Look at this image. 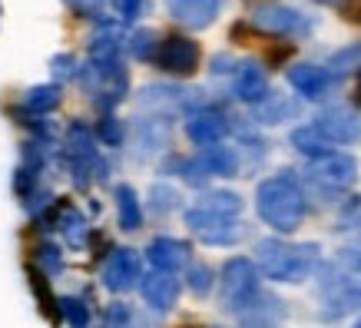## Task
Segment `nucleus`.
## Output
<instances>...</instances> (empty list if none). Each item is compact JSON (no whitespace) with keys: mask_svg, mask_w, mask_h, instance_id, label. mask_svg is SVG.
<instances>
[{"mask_svg":"<svg viewBox=\"0 0 361 328\" xmlns=\"http://www.w3.org/2000/svg\"><path fill=\"white\" fill-rule=\"evenodd\" d=\"M255 209L265 226H272L275 232H295L305 219V193L292 173L269 176L265 183H259Z\"/></svg>","mask_w":361,"mask_h":328,"instance_id":"nucleus-1","label":"nucleus"},{"mask_svg":"<svg viewBox=\"0 0 361 328\" xmlns=\"http://www.w3.org/2000/svg\"><path fill=\"white\" fill-rule=\"evenodd\" d=\"M255 262H259L265 279L292 285L312 275V269L318 265V245L315 242L292 245L282 239H262L255 245Z\"/></svg>","mask_w":361,"mask_h":328,"instance_id":"nucleus-2","label":"nucleus"},{"mask_svg":"<svg viewBox=\"0 0 361 328\" xmlns=\"http://www.w3.org/2000/svg\"><path fill=\"white\" fill-rule=\"evenodd\" d=\"M318 296H322V312L318 315L325 322H335V318H345L361 308V282H355L348 272H338L335 265H325Z\"/></svg>","mask_w":361,"mask_h":328,"instance_id":"nucleus-3","label":"nucleus"},{"mask_svg":"<svg viewBox=\"0 0 361 328\" xmlns=\"http://www.w3.org/2000/svg\"><path fill=\"white\" fill-rule=\"evenodd\" d=\"M219 298L222 305L239 315L242 308H249L255 298H259V269L252 259H229L222 265V275H219Z\"/></svg>","mask_w":361,"mask_h":328,"instance_id":"nucleus-4","label":"nucleus"},{"mask_svg":"<svg viewBox=\"0 0 361 328\" xmlns=\"http://www.w3.org/2000/svg\"><path fill=\"white\" fill-rule=\"evenodd\" d=\"M186 226L206 245H235L245 236V222H239V216H222V212H212V209H202V206L189 209Z\"/></svg>","mask_w":361,"mask_h":328,"instance_id":"nucleus-5","label":"nucleus"},{"mask_svg":"<svg viewBox=\"0 0 361 328\" xmlns=\"http://www.w3.org/2000/svg\"><path fill=\"white\" fill-rule=\"evenodd\" d=\"M66 163H70V173H73V183L80 189L90 186V173L99 169V156H97V142H93V133L83 126V123H73L66 130Z\"/></svg>","mask_w":361,"mask_h":328,"instance_id":"nucleus-6","label":"nucleus"},{"mask_svg":"<svg viewBox=\"0 0 361 328\" xmlns=\"http://www.w3.org/2000/svg\"><path fill=\"white\" fill-rule=\"evenodd\" d=\"M252 23L265 33H282V37H305L312 30V20L305 13L282 7V4H262L252 11Z\"/></svg>","mask_w":361,"mask_h":328,"instance_id":"nucleus-7","label":"nucleus"},{"mask_svg":"<svg viewBox=\"0 0 361 328\" xmlns=\"http://www.w3.org/2000/svg\"><path fill=\"white\" fill-rule=\"evenodd\" d=\"M308 173L315 179L318 186H329V189H348L355 183V176H358V163H355V156L348 153H325L312 159L308 166Z\"/></svg>","mask_w":361,"mask_h":328,"instance_id":"nucleus-8","label":"nucleus"},{"mask_svg":"<svg viewBox=\"0 0 361 328\" xmlns=\"http://www.w3.org/2000/svg\"><path fill=\"white\" fill-rule=\"evenodd\" d=\"M99 279H103V285L110 292H130V288H136V282H142L140 255L133 249H113L110 259L103 262Z\"/></svg>","mask_w":361,"mask_h":328,"instance_id":"nucleus-9","label":"nucleus"},{"mask_svg":"<svg viewBox=\"0 0 361 328\" xmlns=\"http://www.w3.org/2000/svg\"><path fill=\"white\" fill-rule=\"evenodd\" d=\"M159 70L173 73V77H192L199 66V44L189 37H166L156 56Z\"/></svg>","mask_w":361,"mask_h":328,"instance_id":"nucleus-10","label":"nucleus"},{"mask_svg":"<svg viewBox=\"0 0 361 328\" xmlns=\"http://www.w3.org/2000/svg\"><path fill=\"white\" fill-rule=\"evenodd\" d=\"M315 130L329 142H355L361 140V116L348 107H329L318 113Z\"/></svg>","mask_w":361,"mask_h":328,"instance_id":"nucleus-11","label":"nucleus"},{"mask_svg":"<svg viewBox=\"0 0 361 328\" xmlns=\"http://www.w3.org/2000/svg\"><path fill=\"white\" fill-rule=\"evenodd\" d=\"M232 90H235V97H239L242 103H252V107H259V103H265V99L272 97L265 70L259 63H252V60L235 66V83H232Z\"/></svg>","mask_w":361,"mask_h":328,"instance_id":"nucleus-12","label":"nucleus"},{"mask_svg":"<svg viewBox=\"0 0 361 328\" xmlns=\"http://www.w3.org/2000/svg\"><path fill=\"white\" fill-rule=\"evenodd\" d=\"M288 83L295 93H302L305 99H322L329 97L335 77L329 73V66H315V63H298L288 70Z\"/></svg>","mask_w":361,"mask_h":328,"instance_id":"nucleus-13","label":"nucleus"},{"mask_svg":"<svg viewBox=\"0 0 361 328\" xmlns=\"http://www.w3.org/2000/svg\"><path fill=\"white\" fill-rule=\"evenodd\" d=\"M226 130H229V123H226V116L216 113V109H196L186 120V136L196 142V146H206V150L219 146Z\"/></svg>","mask_w":361,"mask_h":328,"instance_id":"nucleus-14","label":"nucleus"},{"mask_svg":"<svg viewBox=\"0 0 361 328\" xmlns=\"http://www.w3.org/2000/svg\"><path fill=\"white\" fill-rule=\"evenodd\" d=\"M146 259L153 262L156 272H179L189 265V245L179 239H169V236H159V239L149 242L146 249Z\"/></svg>","mask_w":361,"mask_h":328,"instance_id":"nucleus-15","label":"nucleus"},{"mask_svg":"<svg viewBox=\"0 0 361 328\" xmlns=\"http://www.w3.org/2000/svg\"><path fill=\"white\" fill-rule=\"evenodd\" d=\"M142 298L146 305H153L156 312H169V308L179 302V279L173 272H149L142 275Z\"/></svg>","mask_w":361,"mask_h":328,"instance_id":"nucleus-16","label":"nucleus"},{"mask_svg":"<svg viewBox=\"0 0 361 328\" xmlns=\"http://www.w3.org/2000/svg\"><path fill=\"white\" fill-rule=\"evenodd\" d=\"M166 7L179 23H186L192 30H206L219 17L222 0H166Z\"/></svg>","mask_w":361,"mask_h":328,"instance_id":"nucleus-17","label":"nucleus"},{"mask_svg":"<svg viewBox=\"0 0 361 328\" xmlns=\"http://www.w3.org/2000/svg\"><path fill=\"white\" fill-rule=\"evenodd\" d=\"M120 50H123L120 23L99 20L97 33H93V40H90V60H93V63H116V60H120Z\"/></svg>","mask_w":361,"mask_h":328,"instance_id":"nucleus-18","label":"nucleus"},{"mask_svg":"<svg viewBox=\"0 0 361 328\" xmlns=\"http://www.w3.org/2000/svg\"><path fill=\"white\" fill-rule=\"evenodd\" d=\"M282 318H285V305L272 296H262V292H259V298L249 308L239 312V322L245 328H275Z\"/></svg>","mask_w":361,"mask_h":328,"instance_id":"nucleus-19","label":"nucleus"},{"mask_svg":"<svg viewBox=\"0 0 361 328\" xmlns=\"http://www.w3.org/2000/svg\"><path fill=\"white\" fill-rule=\"evenodd\" d=\"M27 282H30V292H33V298H37L40 312H44V318L56 325V322L63 318V312H60V302H56L54 288H50L47 272H40V265H33V269H27Z\"/></svg>","mask_w":361,"mask_h":328,"instance_id":"nucleus-20","label":"nucleus"},{"mask_svg":"<svg viewBox=\"0 0 361 328\" xmlns=\"http://www.w3.org/2000/svg\"><path fill=\"white\" fill-rule=\"evenodd\" d=\"M196 163L206 176H235L239 173V156H235V150H229V146H212V150H206V153L199 156Z\"/></svg>","mask_w":361,"mask_h":328,"instance_id":"nucleus-21","label":"nucleus"},{"mask_svg":"<svg viewBox=\"0 0 361 328\" xmlns=\"http://www.w3.org/2000/svg\"><path fill=\"white\" fill-rule=\"evenodd\" d=\"M116 212H120V226L126 232H136L142 226V209H140V196L133 186H116Z\"/></svg>","mask_w":361,"mask_h":328,"instance_id":"nucleus-22","label":"nucleus"},{"mask_svg":"<svg viewBox=\"0 0 361 328\" xmlns=\"http://www.w3.org/2000/svg\"><path fill=\"white\" fill-rule=\"evenodd\" d=\"M56 229H60V236L66 239V245H73V249H80V245L87 242V219H83V212L73 209V206L60 209V216H56Z\"/></svg>","mask_w":361,"mask_h":328,"instance_id":"nucleus-23","label":"nucleus"},{"mask_svg":"<svg viewBox=\"0 0 361 328\" xmlns=\"http://www.w3.org/2000/svg\"><path fill=\"white\" fill-rule=\"evenodd\" d=\"M60 99H63V90H60V83H40V87H30V90H27L23 107L30 109V113H50V109L60 107Z\"/></svg>","mask_w":361,"mask_h":328,"instance_id":"nucleus-24","label":"nucleus"},{"mask_svg":"<svg viewBox=\"0 0 361 328\" xmlns=\"http://www.w3.org/2000/svg\"><path fill=\"white\" fill-rule=\"evenodd\" d=\"M292 146H295L302 156H308V159H318V156L331 153V142L325 140L315 126H302V130L292 133Z\"/></svg>","mask_w":361,"mask_h":328,"instance_id":"nucleus-25","label":"nucleus"},{"mask_svg":"<svg viewBox=\"0 0 361 328\" xmlns=\"http://www.w3.org/2000/svg\"><path fill=\"white\" fill-rule=\"evenodd\" d=\"M196 206L212 209V212H222V216H239L242 212V199L235 193H206Z\"/></svg>","mask_w":361,"mask_h":328,"instance_id":"nucleus-26","label":"nucleus"},{"mask_svg":"<svg viewBox=\"0 0 361 328\" xmlns=\"http://www.w3.org/2000/svg\"><path fill=\"white\" fill-rule=\"evenodd\" d=\"M159 47H163V40H159L153 30H136L130 37V50L136 60H156V56H159Z\"/></svg>","mask_w":361,"mask_h":328,"instance_id":"nucleus-27","label":"nucleus"},{"mask_svg":"<svg viewBox=\"0 0 361 328\" xmlns=\"http://www.w3.org/2000/svg\"><path fill=\"white\" fill-rule=\"evenodd\" d=\"M292 113H295V103L275 97V93L265 99V103H259V120L262 123H282L285 116H292Z\"/></svg>","mask_w":361,"mask_h":328,"instance_id":"nucleus-28","label":"nucleus"},{"mask_svg":"<svg viewBox=\"0 0 361 328\" xmlns=\"http://www.w3.org/2000/svg\"><path fill=\"white\" fill-rule=\"evenodd\" d=\"M358 63H361V44H351L345 50H338V54H331L329 73L331 77H341V73H348L351 66H358Z\"/></svg>","mask_w":361,"mask_h":328,"instance_id":"nucleus-29","label":"nucleus"},{"mask_svg":"<svg viewBox=\"0 0 361 328\" xmlns=\"http://www.w3.org/2000/svg\"><path fill=\"white\" fill-rule=\"evenodd\" d=\"M60 312H63V318L70 322V328H87L90 325V308L83 305L80 298L63 296L60 298Z\"/></svg>","mask_w":361,"mask_h":328,"instance_id":"nucleus-30","label":"nucleus"},{"mask_svg":"<svg viewBox=\"0 0 361 328\" xmlns=\"http://www.w3.org/2000/svg\"><path fill=\"white\" fill-rule=\"evenodd\" d=\"M37 265H44L47 275H56V272H63V255H60V249H56V245L44 242V245L37 249Z\"/></svg>","mask_w":361,"mask_h":328,"instance_id":"nucleus-31","label":"nucleus"},{"mask_svg":"<svg viewBox=\"0 0 361 328\" xmlns=\"http://www.w3.org/2000/svg\"><path fill=\"white\" fill-rule=\"evenodd\" d=\"M50 70H54V83L77 77V73H80V70H77V56H70V54L54 56V60H50Z\"/></svg>","mask_w":361,"mask_h":328,"instance_id":"nucleus-32","label":"nucleus"},{"mask_svg":"<svg viewBox=\"0 0 361 328\" xmlns=\"http://www.w3.org/2000/svg\"><path fill=\"white\" fill-rule=\"evenodd\" d=\"M189 288L196 296H206L209 288H212V272H209L206 265H189Z\"/></svg>","mask_w":361,"mask_h":328,"instance_id":"nucleus-33","label":"nucleus"},{"mask_svg":"<svg viewBox=\"0 0 361 328\" xmlns=\"http://www.w3.org/2000/svg\"><path fill=\"white\" fill-rule=\"evenodd\" d=\"M99 140L106 142V146H120L123 142V126H120V120L116 116H103V123H99Z\"/></svg>","mask_w":361,"mask_h":328,"instance_id":"nucleus-34","label":"nucleus"},{"mask_svg":"<svg viewBox=\"0 0 361 328\" xmlns=\"http://www.w3.org/2000/svg\"><path fill=\"white\" fill-rule=\"evenodd\" d=\"M110 4H113V11L120 13V20H126V23H133L146 11V0H110Z\"/></svg>","mask_w":361,"mask_h":328,"instance_id":"nucleus-35","label":"nucleus"},{"mask_svg":"<svg viewBox=\"0 0 361 328\" xmlns=\"http://www.w3.org/2000/svg\"><path fill=\"white\" fill-rule=\"evenodd\" d=\"M153 196H156V202H153V206L159 209V212H166V209H173V206H176V193H173V189L156 186V189H153Z\"/></svg>","mask_w":361,"mask_h":328,"instance_id":"nucleus-36","label":"nucleus"},{"mask_svg":"<svg viewBox=\"0 0 361 328\" xmlns=\"http://www.w3.org/2000/svg\"><path fill=\"white\" fill-rule=\"evenodd\" d=\"M341 262L348 265L351 272L361 275V245H348V249H341Z\"/></svg>","mask_w":361,"mask_h":328,"instance_id":"nucleus-37","label":"nucleus"},{"mask_svg":"<svg viewBox=\"0 0 361 328\" xmlns=\"http://www.w3.org/2000/svg\"><path fill=\"white\" fill-rule=\"evenodd\" d=\"M232 70V56H216L212 60V73H229Z\"/></svg>","mask_w":361,"mask_h":328,"instance_id":"nucleus-38","label":"nucleus"},{"mask_svg":"<svg viewBox=\"0 0 361 328\" xmlns=\"http://www.w3.org/2000/svg\"><path fill=\"white\" fill-rule=\"evenodd\" d=\"M126 315H130V312H126V308H110V312H106V322H126Z\"/></svg>","mask_w":361,"mask_h":328,"instance_id":"nucleus-39","label":"nucleus"},{"mask_svg":"<svg viewBox=\"0 0 361 328\" xmlns=\"http://www.w3.org/2000/svg\"><path fill=\"white\" fill-rule=\"evenodd\" d=\"M351 232H355V245H361V219L355 222V229H351Z\"/></svg>","mask_w":361,"mask_h":328,"instance_id":"nucleus-40","label":"nucleus"},{"mask_svg":"<svg viewBox=\"0 0 361 328\" xmlns=\"http://www.w3.org/2000/svg\"><path fill=\"white\" fill-rule=\"evenodd\" d=\"M355 99L361 103V73H358V87H355Z\"/></svg>","mask_w":361,"mask_h":328,"instance_id":"nucleus-41","label":"nucleus"},{"mask_svg":"<svg viewBox=\"0 0 361 328\" xmlns=\"http://www.w3.org/2000/svg\"><path fill=\"white\" fill-rule=\"evenodd\" d=\"M318 4H331V7H338V4H345V0H318Z\"/></svg>","mask_w":361,"mask_h":328,"instance_id":"nucleus-42","label":"nucleus"},{"mask_svg":"<svg viewBox=\"0 0 361 328\" xmlns=\"http://www.w3.org/2000/svg\"><path fill=\"white\" fill-rule=\"evenodd\" d=\"M355 328H361V322H358V325H355Z\"/></svg>","mask_w":361,"mask_h":328,"instance_id":"nucleus-43","label":"nucleus"}]
</instances>
